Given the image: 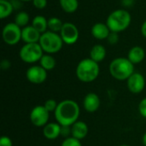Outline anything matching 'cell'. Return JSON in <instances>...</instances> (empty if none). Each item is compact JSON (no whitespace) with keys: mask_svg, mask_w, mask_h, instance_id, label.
I'll list each match as a JSON object with an SVG mask.
<instances>
[{"mask_svg":"<svg viewBox=\"0 0 146 146\" xmlns=\"http://www.w3.org/2000/svg\"><path fill=\"white\" fill-rule=\"evenodd\" d=\"M110 74L116 80H126L134 73V64L127 57H116L109 66Z\"/></svg>","mask_w":146,"mask_h":146,"instance_id":"4","label":"cell"},{"mask_svg":"<svg viewBox=\"0 0 146 146\" xmlns=\"http://www.w3.org/2000/svg\"><path fill=\"white\" fill-rule=\"evenodd\" d=\"M127 86L129 92L133 94L141 93L145 87V79L144 75L139 72H134L127 80Z\"/></svg>","mask_w":146,"mask_h":146,"instance_id":"11","label":"cell"},{"mask_svg":"<svg viewBox=\"0 0 146 146\" xmlns=\"http://www.w3.org/2000/svg\"><path fill=\"white\" fill-rule=\"evenodd\" d=\"M145 57V51L144 48L139 45L132 47L127 53V58L134 65L142 62Z\"/></svg>","mask_w":146,"mask_h":146,"instance_id":"17","label":"cell"},{"mask_svg":"<svg viewBox=\"0 0 146 146\" xmlns=\"http://www.w3.org/2000/svg\"><path fill=\"white\" fill-rule=\"evenodd\" d=\"M140 33H141V35L146 38V20L142 23V25H141Z\"/></svg>","mask_w":146,"mask_h":146,"instance_id":"34","label":"cell"},{"mask_svg":"<svg viewBox=\"0 0 146 146\" xmlns=\"http://www.w3.org/2000/svg\"><path fill=\"white\" fill-rule=\"evenodd\" d=\"M57 105L58 104L56 103V100L52 99V98H50V99H47L45 102H44V108L50 113V112H55V110H56L57 108Z\"/></svg>","mask_w":146,"mask_h":146,"instance_id":"26","label":"cell"},{"mask_svg":"<svg viewBox=\"0 0 146 146\" xmlns=\"http://www.w3.org/2000/svg\"><path fill=\"white\" fill-rule=\"evenodd\" d=\"M119 146H130V145H119Z\"/></svg>","mask_w":146,"mask_h":146,"instance_id":"38","label":"cell"},{"mask_svg":"<svg viewBox=\"0 0 146 146\" xmlns=\"http://www.w3.org/2000/svg\"><path fill=\"white\" fill-rule=\"evenodd\" d=\"M71 134V127H62L61 135L66 138H68V135Z\"/></svg>","mask_w":146,"mask_h":146,"instance_id":"32","label":"cell"},{"mask_svg":"<svg viewBox=\"0 0 146 146\" xmlns=\"http://www.w3.org/2000/svg\"><path fill=\"white\" fill-rule=\"evenodd\" d=\"M61 146H82V144L80 142V140L74 138V137H68V138H66Z\"/></svg>","mask_w":146,"mask_h":146,"instance_id":"25","label":"cell"},{"mask_svg":"<svg viewBox=\"0 0 146 146\" xmlns=\"http://www.w3.org/2000/svg\"><path fill=\"white\" fill-rule=\"evenodd\" d=\"M54 113L57 123L62 127H71L78 121L80 114V108L75 101L65 99L58 104Z\"/></svg>","mask_w":146,"mask_h":146,"instance_id":"1","label":"cell"},{"mask_svg":"<svg viewBox=\"0 0 146 146\" xmlns=\"http://www.w3.org/2000/svg\"><path fill=\"white\" fill-rule=\"evenodd\" d=\"M44 54V52L38 43L25 44L19 51L21 60L28 64L39 62Z\"/></svg>","mask_w":146,"mask_h":146,"instance_id":"6","label":"cell"},{"mask_svg":"<svg viewBox=\"0 0 146 146\" xmlns=\"http://www.w3.org/2000/svg\"><path fill=\"white\" fill-rule=\"evenodd\" d=\"M15 10L10 0H0V18L2 20L10 16Z\"/></svg>","mask_w":146,"mask_h":146,"instance_id":"22","label":"cell"},{"mask_svg":"<svg viewBox=\"0 0 146 146\" xmlns=\"http://www.w3.org/2000/svg\"><path fill=\"white\" fill-rule=\"evenodd\" d=\"M100 73L99 64L90 57L82 59L77 64L75 74L79 80L84 83H91L97 80Z\"/></svg>","mask_w":146,"mask_h":146,"instance_id":"3","label":"cell"},{"mask_svg":"<svg viewBox=\"0 0 146 146\" xmlns=\"http://www.w3.org/2000/svg\"><path fill=\"white\" fill-rule=\"evenodd\" d=\"M61 9L67 14H73L79 8V0H59Z\"/></svg>","mask_w":146,"mask_h":146,"instance_id":"20","label":"cell"},{"mask_svg":"<svg viewBox=\"0 0 146 146\" xmlns=\"http://www.w3.org/2000/svg\"><path fill=\"white\" fill-rule=\"evenodd\" d=\"M142 143L145 146H146V132L145 133V134L143 135V138H142Z\"/></svg>","mask_w":146,"mask_h":146,"instance_id":"36","label":"cell"},{"mask_svg":"<svg viewBox=\"0 0 146 146\" xmlns=\"http://www.w3.org/2000/svg\"><path fill=\"white\" fill-rule=\"evenodd\" d=\"M50 112L44 105L35 106L30 112V121L36 127H44L49 122Z\"/></svg>","mask_w":146,"mask_h":146,"instance_id":"9","label":"cell"},{"mask_svg":"<svg viewBox=\"0 0 146 146\" xmlns=\"http://www.w3.org/2000/svg\"><path fill=\"white\" fill-rule=\"evenodd\" d=\"M91 33L94 38L98 40H104V39H107V38L110 33V30L106 23L97 22L92 27Z\"/></svg>","mask_w":146,"mask_h":146,"instance_id":"14","label":"cell"},{"mask_svg":"<svg viewBox=\"0 0 146 146\" xmlns=\"http://www.w3.org/2000/svg\"><path fill=\"white\" fill-rule=\"evenodd\" d=\"M33 5L38 9H44L47 6V0H33Z\"/></svg>","mask_w":146,"mask_h":146,"instance_id":"28","label":"cell"},{"mask_svg":"<svg viewBox=\"0 0 146 146\" xmlns=\"http://www.w3.org/2000/svg\"><path fill=\"white\" fill-rule=\"evenodd\" d=\"M31 25L41 34L48 31V19H46L44 15H38L34 16L32 20Z\"/></svg>","mask_w":146,"mask_h":146,"instance_id":"19","label":"cell"},{"mask_svg":"<svg viewBox=\"0 0 146 146\" xmlns=\"http://www.w3.org/2000/svg\"><path fill=\"white\" fill-rule=\"evenodd\" d=\"M101 104L100 98L98 94L94 92H89L87 93L83 100V107L85 110L88 113H94L96 112Z\"/></svg>","mask_w":146,"mask_h":146,"instance_id":"12","label":"cell"},{"mask_svg":"<svg viewBox=\"0 0 146 146\" xmlns=\"http://www.w3.org/2000/svg\"><path fill=\"white\" fill-rule=\"evenodd\" d=\"M133 1H135V0H133Z\"/></svg>","mask_w":146,"mask_h":146,"instance_id":"39","label":"cell"},{"mask_svg":"<svg viewBox=\"0 0 146 146\" xmlns=\"http://www.w3.org/2000/svg\"><path fill=\"white\" fill-rule=\"evenodd\" d=\"M63 22L58 17L53 16L48 19V30L54 33H60L63 26Z\"/></svg>","mask_w":146,"mask_h":146,"instance_id":"24","label":"cell"},{"mask_svg":"<svg viewBox=\"0 0 146 146\" xmlns=\"http://www.w3.org/2000/svg\"><path fill=\"white\" fill-rule=\"evenodd\" d=\"M106 54H107V51H106L105 47L103 44H96L92 47L90 50V58L95 61L96 62L99 63L105 59Z\"/></svg>","mask_w":146,"mask_h":146,"instance_id":"18","label":"cell"},{"mask_svg":"<svg viewBox=\"0 0 146 146\" xmlns=\"http://www.w3.org/2000/svg\"><path fill=\"white\" fill-rule=\"evenodd\" d=\"M0 67L3 70H8L11 67V62L8 59H3L0 63Z\"/></svg>","mask_w":146,"mask_h":146,"instance_id":"31","label":"cell"},{"mask_svg":"<svg viewBox=\"0 0 146 146\" xmlns=\"http://www.w3.org/2000/svg\"><path fill=\"white\" fill-rule=\"evenodd\" d=\"M0 146H13V142L9 137L2 136L0 139Z\"/></svg>","mask_w":146,"mask_h":146,"instance_id":"30","label":"cell"},{"mask_svg":"<svg viewBox=\"0 0 146 146\" xmlns=\"http://www.w3.org/2000/svg\"><path fill=\"white\" fill-rule=\"evenodd\" d=\"M119 33H113V32H110L109 37L107 38V42L111 44V45H114V44H116L118 42H119Z\"/></svg>","mask_w":146,"mask_h":146,"instance_id":"27","label":"cell"},{"mask_svg":"<svg viewBox=\"0 0 146 146\" xmlns=\"http://www.w3.org/2000/svg\"><path fill=\"white\" fill-rule=\"evenodd\" d=\"M27 80L34 85L44 83L47 79V71L40 65H33L26 72Z\"/></svg>","mask_w":146,"mask_h":146,"instance_id":"10","label":"cell"},{"mask_svg":"<svg viewBox=\"0 0 146 146\" xmlns=\"http://www.w3.org/2000/svg\"><path fill=\"white\" fill-rule=\"evenodd\" d=\"M139 112L144 118H146V98H145L144 99H142L139 102Z\"/></svg>","mask_w":146,"mask_h":146,"instance_id":"29","label":"cell"},{"mask_svg":"<svg viewBox=\"0 0 146 146\" xmlns=\"http://www.w3.org/2000/svg\"><path fill=\"white\" fill-rule=\"evenodd\" d=\"M38 44L45 54L50 55L58 53L64 44L58 33H54L49 30L41 34Z\"/></svg>","mask_w":146,"mask_h":146,"instance_id":"5","label":"cell"},{"mask_svg":"<svg viewBox=\"0 0 146 146\" xmlns=\"http://www.w3.org/2000/svg\"><path fill=\"white\" fill-rule=\"evenodd\" d=\"M132 22V15L125 9H117L112 11L107 17L106 24L110 32L121 33L127 30Z\"/></svg>","mask_w":146,"mask_h":146,"instance_id":"2","label":"cell"},{"mask_svg":"<svg viewBox=\"0 0 146 146\" xmlns=\"http://www.w3.org/2000/svg\"><path fill=\"white\" fill-rule=\"evenodd\" d=\"M133 3V0H122L123 5H125L127 7H129L130 5H132Z\"/></svg>","mask_w":146,"mask_h":146,"instance_id":"35","label":"cell"},{"mask_svg":"<svg viewBox=\"0 0 146 146\" xmlns=\"http://www.w3.org/2000/svg\"><path fill=\"white\" fill-rule=\"evenodd\" d=\"M41 33L37 31L32 25H28L21 30V40L25 44L38 43Z\"/></svg>","mask_w":146,"mask_h":146,"instance_id":"13","label":"cell"},{"mask_svg":"<svg viewBox=\"0 0 146 146\" xmlns=\"http://www.w3.org/2000/svg\"><path fill=\"white\" fill-rule=\"evenodd\" d=\"M89 132V127L87 124L81 121H77L74 124L71 126V136L81 140L85 139Z\"/></svg>","mask_w":146,"mask_h":146,"instance_id":"16","label":"cell"},{"mask_svg":"<svg viewBox=\"0 0 146 146\" xmlns=\"http://www.w3.org/2000/svg\"><path fill=\"white\" fill-rule=\"evenodd\" d=\"M59 34L63 43L68 45L74 44L80 38V31L78 27L72 22H64Z\"/></svg>","mask_w":146,"mask_h":146,"instance_id":"8","label":"cell"},{"mask_svg":"<svg viewBox=\"0 0 146 146\" xmlns=\"http://www.w3.org/2000/svg\"><path fill=\"white\" fill-rule=\"evenodd\" d=\"M38 62L39 65L43 68H44L47 72L54 69L56 65V61L55 57L50 54H44Z\"/></svg>","mask_w":146,"mask_h":146,"instance_id":"21","label":"cell"},{"mask_svg":"<svg viewBox=\"0 0 146 146\" xmlns=\"http://www.w3.org/2000/svg\"><path fill=\"white\" fill-rule=\"evenodd\" d=\"M10 2L12 3V4H13V6H14V9H20L21 6V1H20V0H10Z\"/></svg>","mask_w":146,"mask_h":146,"instance_id":"33","label":"cell"},{"mask_svg":"<svg viewBox=\"0 0 146 146\" xmlns=\"http://www.w3.org/2000/svg\"><path fill=\"white\" fill-rule=\"evenodd\" d=\"M22 28L15 22L7 23L2 31V38L3 42L8 45H15L21 40Z\"/></svg>","mask_w":146,"mask_h":146,"instance_id":"7","label":"cell"},{"mask_svg":"<svg viewBox=\"0 0 146 146\" xmlns=\"http://www.w3.org/2000/svg\"><path fill=\"white\" fill-rule=\"evenodd\" d=\"M22 3H26V2H33V0H20Z\"/></svg>","mask_w":146,"mask_h":146,"instance_id":"37","label":"cell"},{"mask_svg":"<svg viewBox=\"0 0 146 146\" xmlns=\"http://www.w3.org/2000/svg\"><path fill=\"white\" fill-rule=\"evenodd\" d=\"M62 126L57 122H50L43 127V134L45 139L54 140L61 135Z\"/></svg>","mask_w":146,"mask_h":146,"instance_id":"15","label":"cell"},{"mask_svg":"<svg viewBox=\"0 0 146 146\" xmlns=\"http://www.w3.org/2000/svg\"><path fill=\"white\" fill-rule=\"evenodd\" d=\"M30 21V16L29 15L27 14V12L26 11H23V10H21L19 11L15 16V21L14 22L19 26L20 27L23 28L27 26H28V23Z\"/></svg>","mask_w":146,"mask_h":146,"instance_id":"23","label":"cell"}]
</instances>
